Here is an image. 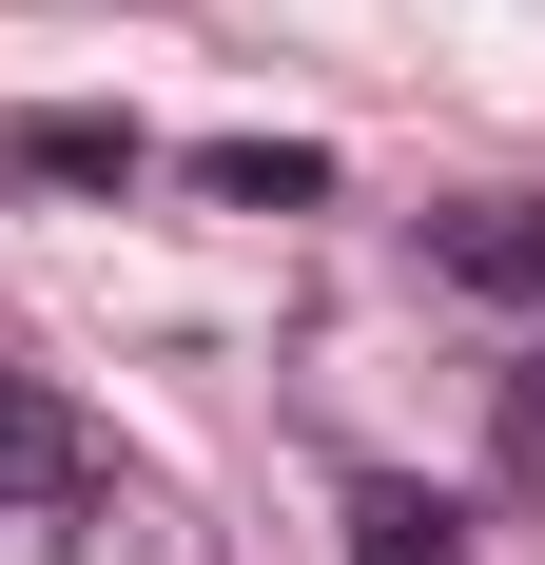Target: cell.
I'll list each match as a JSON object with an SVG mask.
<instances>
[{
  "instance_id": "cell-4",
  "label": "cell",
  "mask_w": 545,
  "mask_h": 565,
  "mask_svg": "<svg viewBox=\"0 0 545 565\" xmlns=\"http://www.w3.org/2000/svg\"><path fill=\"white\" fill-rule=\"evenodd\" d=\"M195 175H215L234 215H292V195H331V157H312V137H215Z\"/></svg>"
},
{
  "instance_id": "cell-5",
  "label": "cell",
  "mask_w": 545,
  "mask_h": 565,
  "mask_svg": "<svg viewBox=\"0 0 545 565\" xmlns=\"http://www.w3.org/2000/svg\"><path fill=\"white\" fill-rule=\"evenodd\" d=\"M58 468H78V429H58V409L0 371V488H58Z\"/></svg>"
},
{
  "instance_id": "cell-2",
  "label": "cell",
  "mask_w": 545,
  "mask_h": 565,
  "mask_svg": "<svg viewBox=\"0 0 545 565\" xmlns=\"http://www.w3.org/2000/svg\"><path fill=\"white\" fill-rule=\"evenodd\" d=\"M0 175H20V195H137V117L40 98V117H0Z\"/></svg>"
},
{
  "instance_id": "cell-1",
  "label": "cell",
  "mask_w": 545,
  "mask_h": 565,
  "mask_svg": "<svg viewBox=\"0 0 545 565\" xmlns=\"http://www.w3.org/2000/svg\"><path fill=\"white\" fill-rule=\"evenodd\" d=\"M429 274L488 292V312H545V195H448V215H429Z\"/></svg>"
},
{
  "instance_id": "cell-6",
  "label": "cell",
  "mask_w": 545,
  "mask_h": 565,
  "mask_svg": "<svg viewBox=\"0 0 545 565\" xmlns=\"http://www.w3.org/2000/svg\"><path fill=\"white\" fill-rule=\"evenodd\" d=\"M488 449H506V488H545V351L506 371V409H488Z\"/></svg>"
},
{
  "instance_id": "cell-3",
  "label": "cell",
  "mask_w": 545,
  "mask_h": 565,
  "mask_svg": "<svg viewBox=\"0 0 545 565\" xmlns=\"http://www.w3.org/2000/svg\"><path fill=\"white\" fill-rule=\"evenodd\" d=\"M351 565H468V508L409 488V468H371V488H351Z\"/></svg>"
}]
</instances>
